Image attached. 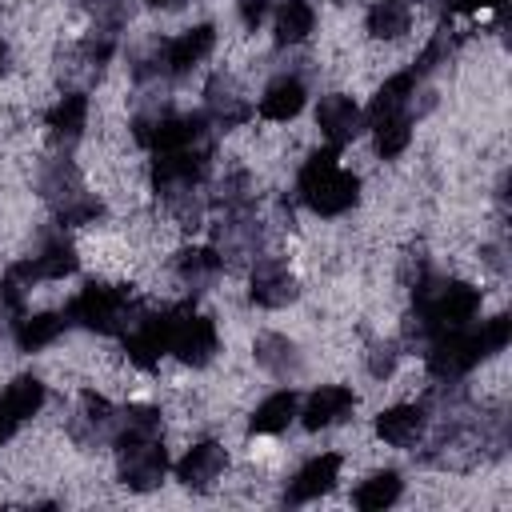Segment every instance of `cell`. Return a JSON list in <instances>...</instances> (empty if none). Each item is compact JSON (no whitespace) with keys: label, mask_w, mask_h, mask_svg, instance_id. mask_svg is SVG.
<instances>
[{"label":"cell","mask_w":512,"mask_h":512,"mask_svg":"<svg viewBox=\"0 0 512 512\" xmlns=\"http://www.w3.org/2000/svg\"><path fill=\"white\" fill-rule=\"evenodd\" d=\"M296 188H300V200L316 212V216H340L356 204L360 196V180L340 168V148H324L316 156H308L300 164V176H296Z\"/></svg>","instance_id":"obj_1"},{"label":"cell","mask_w":512,"mask_h":512,"mask_svg":"<svg viewBox=\"0 0 512 512\" xmlns=\"http://www.w3.org/2000/svg\"><path fill=\"white\" fill-rule=\"evenodd\" d=\"M480 312V292L472 284H460V280H420L416 284V320L428 336H440V332H452V328H464L472 324V316Z\"/></svg>","instance_id":"obj_2"},{"label":"cell","mask_w":512,"mask_h":512,"mask_svg":"<svg viewBox=\"0 0 512 512\" xmlns=\"http://www.w3.org/2000/svg\"><path fill=\"white\" fill-rule=\"evenodd\" d=\"M140 312L144 308L128 296V288H112V284H88L68 304V320H76L88 332H104V336L128 332Z\"/></svg>","instance_id":"obj_3"},{"label":"cell","mask_w":512,"mask_h":512,"mask_svg":"<svg viewBox=\"0 0 512 512\" xmlns=\"http://www.w3.org/2000/svg\"><path fill=\"white\" fill-rule=\"evenodd\" d=\"M116 448H120V476L128 488L148 492L164 480L168 452L160 444V432H116Z\"/></svg>","instance_id":"obj_4"},{"label":"cell","mask_w":512,"mask_h":512,"mask_svg":"<svg viewBox=\"0 0 512 512\" xmlns=\"http://www.w3.org/2000/svg\"><path fill=\"white\" fill-rule=\"evenodd\" d=\"M220 348V336H216V324L208 316H192L188 308L176 312L172 320V336H168V352H176V360L192 364V368H204Z\"/></svg>","instance_id":"obj_5"},{"label":"cell","mask_w":512,"mask_h":512,"mask_svg":"<svg viewBox=\"0 0 512 512\" xmlns=\"http://www.w3.org/2000/svg\"><path fill=\"white\" fill-rule=\"evenodd\" d=\"M212 44H216L212 24H196V28L180 32V36H172V40H164V44L156 48V56H152V72L184 76V72H192V68L212 52Z\"/></svg>","instance_id":"obj_6"},{"label":"cell","mask_w":512,"mask_h":512,"mask_svg":"<svg viewBox=\"0 0 512 512\" xmlns=\"http://www.w3.org/2000/svg\"><path fill=\"white\" fill-rule=\"evenodd\" d=\"M40 404H44V384L36 376L12 380L0 396V444H8L16 436V428L40 412Z\"/></svg>","instance_id":"obj_7"},{"label":"cell","mask_w":512,"mask_h":512,"mask_svg":"<svg viewBox=\"0 0 512 512\" xmlns=\"http://www.w3.org/2000/svg\"><path fill=\"white\" fill-rule=\"evenodd\" d=\"M252 288V300L260 304V308H284V304H292L296 300V280H292V272H288V264L284 260H276V256H264V260H256L252 264V280H248Z\"/></svg>","instance_id":"obj_8"},{"label":"cell","mask_w":512,"mask_h":512,"mask_svg":"<svg viewBox=\"0 0 512 512\" xmlns=\"http://www.w3.org/2000/svg\"><path fill=\"white\" fill-rule=\"evenodd\" d=\"M360 108H356V100L352 96H344V92H328L324 100H320V108H316V128H320V136L332 144V148H344L356 132H360Z\"/></svg>","instance_id":"obj_9"},{"label":"cell","mask_w":512,"mask_h":512,"mask_svg":"<svg viewBox=\"0 0 512 512\" xmlns=\"http://www.w3.org/2000/svg\"><path fill=\"white\" fill-rule=\"evenodd\" d=\"M352 408H356V392L344 388V384H328V388H316L308 396V404H304L300 416H304V428L308 432H320V428H332V424L348 420Z\"/></svg>","instance_id":"obj_10"},{"label":"cell","mask_w":512,"mask_h":512,"mask_svg":"<svg viewBox=\"0 0 512 512\" xmlns=\"http://www.w3.org/2000/svg\"><path fill=\"white\" fill-rule=\"evenodd\" d=\"M224 464H228L224 448H220L216 440H200V444H192V448L184 452V460L176 464V476H180V484H188V488H212V484L220 480Z\"/></svg>","instance_id":"obj_11"},{"label":"cell","mask_w":512,"mask_h":512,"mask_svg":"<svg viewBox=\"0 0 512 512\" xmlns=\"http://www.w3.org/2000/svg\"><path fill=\"white\" fill-rule=\"evenodd\" d=\"M424 420H428L424 404H396V408L376 416V436L392 448H408L424 432Z\"/></svg>","instance_id":"obj_12"},{"label":"cell","mask_w":512,"mask_h":512,"mask_svg":"<svg viewBox=\"0 0 512 512\" xmlns=\"http://www.w3.org/2000/svg\"><path fill=\"white\" fill-rule=\"evenodd\" d=\"M340 468H344V460H340V452H324V456H312L300 472H296V480H292V488H288V496L292 500H316V496H324L336 480H340Z\"/></svg>","instance_id":"obj_13"},{"label":"cell","mask_w":512,"mask_h":512,"mask_svg":"<svg viewBox=\"0 0 512 512\" xmlns=\"http://www.w3.org/2000/svg\"><path fill=\"white\" fill-rule=\"evenodd\" d=\"M304 84L296 80V76H280V80H272L268 88H264V96H260V104H256V112L264 116V120H272V124H288L300 108H304Z\"/></svg>","instance_id":"obj_14"},{"label":"cell","mask_w":512,"mask_h":512,"mask_svg":"<svg viewBox=\"0 0 512 512\" xmlns=\"http://www.w3.org/2000/svg\"><path fill=\"white\" fill-rule=\"evenodd\" d=\"M416 80H420V72H416V68H408V72H396V76H388V80L380 84V92H376L372 108H368V120L376 124V120H384V116L408 112V100L416 96Z\"/></svg>","instance_id":"obj_15"},{"label":"cell","mask_w":512,"mask_h":512,"mask_svg":"<svg viewBox=\"0 0 512 512\" xmlns=\"http://www.w3.org/2000/svg\"><path fill=\"white\" fill-rule=\"evenodd\" d=\"M296 408H300V396H296L292 388L272 392L268 400L256 404V412H252V432H260V436H276V432H284V428L292 424Z\"/></svg>","instance_id":"obj_16"},{"label":"cell","mask_w":512,"mask_h":512,"mask_svg":"<svg viewBox=\"0 0 512 512\" xmlns=\"http://www.w3.org/2000/svg\"><path fill=\"white\" fill-rule=\"evenodd\" d=\"M248 100L236 92V84L228 80V76H220L212 88H208V120H216V124H224V128H236V124H244L248 120Z\"/></svg>","instance_id":"obj_17"},{"label":"cell","mask_w":512,"mask_h":512,"mask_svg":"<svg viewBox=\"0 0 512 512\" xmlns=\"http://www.w3.org/2000/svg\"><path fill=\"white\" fill-rule=\"evenodd\" d=\"M316 28V8L308 0H284L276 8V44H304Z\"/></svg>","instance_id":"obj_18"},{"label":"cell","mask_w":512,"mask_h":512,"mask_svg":"<svg viewBox=\"0 0 512 512\" xmlns=\"http://www.w3.org/2000/svg\"><path fill=\"white\" fill-rule=\"evenodd\" d=\"M84 124H88V96L84 92H68V96H60L56 104H52V112H48V128H52V136L56 140H76L80 132H84Z\"/></svg>","instance_id":"obj_19"},{"label":"cell","mask_w":512,"mask_h":512,"mask_svg":"<svg viewBox=\"0 0 512 512\" xmlns=\"http://www.w3.org/2000/svg\"><path fill=\"white\" fill-rule=\"evenodd\" d=\"M64 316H56V312H36V316H20L16 320V344H20V352H40V348H48L60 332H64Z\"/></svg>","instance_id":"obj_20"},{"label":"cell","mask_w":512,"mask_h":512,"mask_svg":"<svg viewBox=\"0 0 512 512\" xmlns=\"http://www.w3.org/2000/svg\"><path fill=\"white\" fill-rule=\"evenodd\" d=\"M412 24V4L408 0H376L368 12V32L376 40H400Z\"/></svg>","instance_id":"obj_21"},{"label":"cell","mask_w":512,"mask_h":512,"mask_svg":"<svg viewBox=\"0 0 512 512\" xmlns=\"http://www.w3.org/2000/svg\"><path fill=\"white\" fill-rule=\"evenodd\" d=\"M400 496V476L396 472H372L356 492H352V504L360 512H384L388 504H396Z\"/></svg>","instance_id":"obj_22"},{"label":"cell","mask_w":512,"mask_h":512,"mask_svg":"<svg viewBox=\"0 0 512 512\" xmlns=\"http://www.w3.org/2000/svg\"><path fill=\"white\" fill-rule=\"evenodd\" d=\"M220 268H224V256H220L216 248H188V252H180V260H176L180 280L192 284V288L212 284V280L220 276Z\"/></svg>","instance_id":"obj_23"},{"label":"cell","mask_w":512,"mask_h":512,"mask_svg":"<svg viewBox=\"0 0 512 512\" xmlns=\"http://www.w3.org/2000/svg\"><path fill=\"white\" fill-rule=\"evenodd\" d=\"M372 128H376V152H380L384 160L400 156V152L408 148V140H412V116H408V112L384 116V120H376Z\"/></svg>","instance_id":"obj_24"},{"label":"cell","mask_w":512,"mask_h":512,"mask_svg":"<svg viewBox=\"0 0 512 512\" xmlns=\"http://www.w3.org/2000/svg\"><path fill=\"white\" fill-rule=\"evenodd\" d=\"M256 360L272 372V376H288V368L296 364V348L284 336H260L256 340Z\"/></svg>","instance_id":"obj_25"},{"label":"cell","mask_w":512,"mask_h":512,"mask_svg":"<svg viewBox=\"0 0 512 512\" xmlns=\"http://www.w3.org/2000/svg\"><path fill=\"white\" fill-rule=\"evenodd\" d=\"M268 8H272V0H240V20L248 28H260V20H264Z\"/></svg>","instance_id":"obj_26"},{"label":"cell","mask_w":512,"mask_h":512,"mask_svg":"<svg viewBox=\"0 0 512 512\" xmlns=\"http://www.w3.org/2000/svg\"><path fill=\"white\" fill-rule=\"evenodd\" d=\"M452 8H460V12H480V8H496L500 0H448Z\"/></svg>","instance_id":"obj_27"},{"label":"cell","mask_w":512,"mask_h":512,"mask_svg":"<svg viewBox=\"0 0 512 512\" xmlns=\"http://www.w3.org/2000/svg\"><path fill=\"white\" fill-rule=\"evenodd\" d=\"M148 4H156V8H172V4H180V0H148Z\"/></svg>","instance_id":"obj_28"},{"label":"cell","mask_w":512,"mask_h":512,"mask_svg":"<svg viewBox=\"0 0 512 512\" xmlns=\"http://www.w3.org/2000/svg\"><path fill=\"white\" fill-rule=\"evenodd\" d=\"M4 64H8V48H4V40H0V72H4Z\"/></svg>","instance_id":"obj_29"}]
</instances>
